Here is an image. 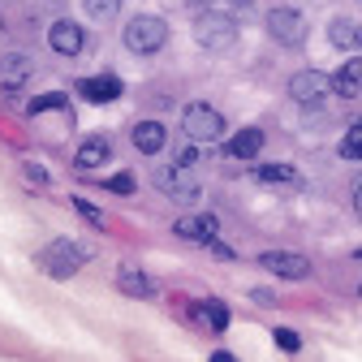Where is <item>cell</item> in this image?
Listing matches in <instances>:
<instances>
[{
    "label": "cell",
    "mask_w": 362,
    "mask_h": 362,
    "mask_svg": "<svg viewBox=\"0 0 362 362\" xmlns=\"http://www.w3.org/2000/svg\"><path fill=\"white\" fill-rule=\"evenodd\" d=\"M90 255H95L90 246H78V242L61 238V242H52L48 250L39 255V267L48 272V276H57V281H69V276H74V272H78V267H82Z\"/></svg>",
    "instance_id": "cell-1"
},
{
    "label": "cell",
    "mask_w": 362,
    "mask_h": 362,
    "mask_svg": "<svg viewBox=\"0 0 362 362\" xmlns=\"http://www.w3.org/2000/svg\"><path fill=\"white\" fill-rule=\"evenodd\" d=\"M164 43H168V22L156 18V13H139V18L125 26V48H129V52H139V57L160 52Z\"/></svg>",
    "instance_id": "cell-2"
},
{
    "label": "cell",
    "mask_w": 362,
    "mask_h": 362,
    "mask_svg": "<svg viewBox=\"0 0 362 362\" xmlns=\"http://www.w3.org/2000/svg\"><path fill=\"white\" fill-rule=\"evenodd\" d=\"M156 190H164L177 207H194L199 203V181H194V173L190 168H181V164H160L156 168Z\"/></svg>",
    "instance_id": "cell-3"
},
{
    "label": "cell",
    "mask_w": 362,
    "mask_h": 362,
    "mask_svg": "<svg viewBox=\"0 0 362 362\" xmlns=\"http://www.w3.org/2000/svg\"><path fill=\"white\" fill-rule=\"evenodd\" d=\"M181 134H186L190 143H211L224 134V117L211 108V104H190L181 112Z\"/></svg>",
    "instance_id": "cell-4"
},
{
    "label": "cell",
    "mask_w": 362,
    "mask_h": 362,
    "mask_svg": "<svg viewBox=\"0 0 362 362\" xmlns=\"http://www.w3.org/2000/svg\"><path fill=\"white\" fill-rule=\"evenodd\" d=\"M194 39H199V48L220 52V48H229V43L238 39V26H233L229 18H220V13H199V22H194Z\"/></svg>",
    "instance_id": "cell-5"
},
{
    "label": "cell",
    "mask_w": 362,
    "mask_h": 362,
    "mask_svg": "<svg viewBox=\"0 0 362 362\" xmlns=\"http://www.w3.org/2000/svg\"><path fill=\"white\" fill-rule=\"evenodd\" d=\"M289 95L298 104H324L332 95V74H320V69H302L289 78Z\"/></svg>",
    "instance_id": "cell-6"
},
{
    "label": "cell",
    "mask_w": 362,
    "mask_h": 362,
    "mask_svg": "<svg viewBox=\"0 0 362 362\" xmlns=\"http://www.w3.org/2000/svg\"><path fill=\"white\" fill-rule=\"evenodd\" d=\"M267 35L276 39V43H289V48H293V43H302V39H306V18H302L298 9L276 5V9L267 13Z\"/></svg>",
    "instance_id": "cell-7"
},
{
    "label": "cell",
    "mask_w": 362,
    "mask_h": 362,
    "mask_svg": "<svg viewBox=\"0 0 362 362\" xmlns=\"http://www.w3.org/2000/svg\"><path fill=\"white\" fill-rule=\"evenodd\" d=\"M173 233L186 238V242H199V246H211L216 242V216L211 211H186V216H177Z\"/></svg>",
    "instance_id": "cell-8"
},
{
    "label": "cell",
    "mask_w": 362,
    "mask_h": 362,
    "mask_svg": "<svg viewBox=\"0 0 362 362\" xmlns=\"http://www.w3.org/2000/svg\"><path fill=\"white\" fill-rule=\"evenodd\" d=\"M259 263L272 272V276H281V281H306L310 276V259L289 255V250H267V255H259Z\"/></svg>",
    "instance_id": "cell-9"
},
{
    "label": "cell",
    "mask_w": 362,
    "mask_h": 362,
    "mask_svg": "<svg viewBox=\"0 0 362 362\" xmlns=\"http://www.w3.org/2000/svg\"><path fill=\"white\" fill-rule=\"evenodd\" d=\"M48 48L61 52V57H78V52L86 48V30H82L78 22H69V18H57V22L48 26Z\"/></svg>",
    "instance_id": "cell-10"
},
{
    "label": "cell",
    "mask_w": 362,
    "mask_h": 362,
    "mask_svg": "<svg viewBox=\"0 0 362 362\" xmlns=\"http://www.w3.org/2000/svg\"><path fill=\"white\" fill-rule=\"evenodd\" d=\"M117 289L129 293V298H156V293H160L156 281L147 276L143 267H134V263H121V267H117Z\"/></svg>",
    "instance_id": "cell-11"
},
{
    "label": "cell",
    "mask_w": 362,
    "mask_h": 362,
    "mask_svg": "<svg viewBox=\"0 0 362 362\" xmlns=\"http://www.w3.org/2000/svg\"><path fill=\"white\" fill-rule=\"evenodd\" d=\"M129 143L139 147L143 156H160L168 147V129L160 121H139V125H134V134H129Z\"/></svg>",
    "instance_id": "cell-12"
},
{
    "label": "cell",
    "mask_w": 362,
    "mask_h": 362,
    "mask_svg": "<svg viewBox=\"0 0 362 362\" xmlns=\"http://www.w3.org/2000/svg\"><path fill=\"white\" fill-rule=\"evenodd\" d=\"M78 95L90 100V104H108L121 95V78L117 74H100V78H82L78 82Z\"/></svg>",
    "instance_id": "cell-13"
},
{
    "label": "cell",
    "mask_w": 362,
    "mask_h": 362,
    "mask_svg": "<svg viewBox=\"0 0 362 362\" xmlns=\"http://www.w3.org/2000/svg\"><path fill=\"white\" fill-rule=\"evenodd\" d=\"M30 78H35V61H30L26 52H9V57H0V82H5V90L22 86V82H30Z\"/></svg>",
    "instance_id": "cell-14"
},
{
    "label": "cell",
    "mask_w": 362,
    "mask_h": 362,
    "mask_svg": "<svg viewBox=\"0 0 362 362\" xmlns=\"http://www.w3.org/2000/svg\"><path fill=\"white\" fill-rule=\"evenodd\" d=\"M263 129H255V125H246V129H238L229 143H224V156H233V160H255L259 151H263Z\"/></svg>",
    "instance_id": "cell-15"
},
{
    "label": "cell",
    "mask_w": 362,
    "mask_h": 362,
    "mask_svg": "<svg viewBox=\"0 0 362 362\" xmlns=\"http://www.w3.org/2000/svg\"><path fill=\"white\" fill-rule=\"evenodd\" d=\"M332 90L341 100H358L362 95V61L354 57V61H345L337 74H332Z\"/></svg>",
    "instance_id": "cell-16"
},
{
    "label": "cell",
    "mask_w": 362,
    "mask_h": 362,
    "mask_svg": "<svg viewBox=\"0 0 362 362\" xmlns=\"http://www.w3.org/2000/svg\"><path fill=\"white\" fill-rule=\"evenodd\" d=\"M328 39L337 43V48H362V22H354V18H332V22H328Z\"/></svg>",
    "instance_id": "cell-17"
},
{
    "label": "cell",
    "mask_w": 362,
    "mask_h": 362,
    "mask_svg": "<svg viewBox=\"0 0 362 362\" xmlns=\"http://www.w3.org/2000/svg\"><path fill=\"white\" fill-rule=\"evenodd\" d=\"M108 160V139H82V147H78V156H74V164L82 168V173H90V168H100Z\"/></svg>",
    "instance_id": "cell-18"
},
{
    "label": "cell",
    "mask_w": 362,
    "mask_h": 362,
    "mask_svg": "<svg viewBox=\"0 0 362 362\" xmlns=\"http://www.w3.org/2000/svg\"><path fill=\"white\" fill-rule=\"evenodd\" d=\"M194 320L207 332H224V328H229V306H224V302H199L194 306Z\"/></svg>",
    "instance_id": "cell-19"
},
{
    "label": "cell",
    "mask_w": 362,
    "mask_h": 362,
    "mask_svg": "<svg viewBox=\"0 0 362 362\" xmlns=\"http://www.w3.org/2000/svg\"><path fill=\"white\" fill-rule=\"evenodd\" d=\"M263 186H302V177H298V168H289V164H263L259 173H255Z\"/></svg>",
    "instance_id": "cell-20"
},
{
    "label": "cell",
    "mask_w": 362,
    "mask_h": 362,
    "mask_svg": "<svg viewBox=\"0 0 362 362\" xmlns=\"http://www.w3.org/2000/svg\"><path fill=\"white\" fill-rule=\"evenodd\" d=\"M61 108H69V100L61 95V90H48V95H35V100L26 104V112H30V117H43V112H61Z\"/></svg>",
    "instance_id": "cell-21"
},
{
    "label": "cell",
    "mask_w": 362,
    "mask_h": 362,
    "mask_svg": "<svg viewBox=\"0 0 362 362\" xmlns=\"http://www.w3.org/2000/svg\"><path fill=\"white\" fill-rule=\"evenodd\" d=\"M341 160H362V125H354L341 139Z\"/></svg>",
    "instance_id": "cell-22"
},
{
    "label": "cell",
    "mask_w": 362,
    "mask_h": 362,
    "mask_svg": "<svg viewBox=\"0 0 362 362\" xmlns=\"http://www.w3.org/2000/svg\"><path fill=\"white\" fill-rule=\"evenodd\" d=\"M117 5H121V0H82V9H86L90 18H100V22H108V18L117 13Z\"/></svg>",
    "instance_id": "cell-23"
},
{
    "label": "cell",
    "mask_w": 362,
    "mask_h": 362,
    "mask_svg": "<svg viewBox=\"0 0 362 362\" xmlns=\"http://www.w3.org/2000/svg\"><path fill=\"white\" fill-rule=\"evenodd\" d=\"M104 186H108L112 194H134V190H139V181H134V173L125 168V173H117V177H108V181H104Z\"/></svg>",
    "instance_id": "cell-24"
},
{
    "label": "cell",
    "mask_w": 362,
    "mask_h": 362,
    "mask_svg": "<svg viewBox=\"0 0 362 362\" xmlns=\"http://www.w3.org/2000/svg\"><path fill=\"white\" fill-rule=\"evenodd\" d=\"M272 341H276L285 354H298V349H302V337H298L293 328H276V332H272Z\"/></svg>",
    "instance_id": "cell-25"
},
{
    "label": "cell",
    "mask_w": 362,
    "mask_h": 362,
    "mask_svg": "<svg viewBox=\"0 0 362 362\" xmlns=\"http://www.w3.org/2000/svg\"><path fill=\"white\" fill-rule=\"evenodd\" d=\"M74 207H78V211H82V216H86L90 224H100V229H104V224H108V220H104V211H100L95 203H86V199H74Z\"/></svg>",
    "instance_id": "cell-26"
},
{
    "label": "cell",
    "mask_w": 362,
    "mask_h": 362,
    "mask_svg": "<svg viewBox=\"0 0 362 362\" xmlns=\"http://www.w3.org/2000/svg\"><path fill=\"white\" fill-rule=\"evenodd\" d=\"M199 160H203V156H199V143H190V147H181V156H177V164H181V168H194Z\"/></svg>",
    "instance_id": "cell-27"
},
{
    "label": "cell",
    "mask_w": 362,
    "mask_h": 362,
    "mask_svg": "<svg viewBox=\"0 0 362 362\" xmlns=\"http://www.w3.org/2000/svg\"><path fill=\"white\" fill-rule=\"evenodd\" d=\"M26 177L35 181V186H48V173H43L39 164H26Z\"/></svg>",
    "instance_id": "cell-28"
},
{
    "label": "cell",
    "mask_w": 362,
    "mask_h": 362,
    "mask_svg": "<svg viewBox=\"0 0 362 362\" xmlns=\"http://www.w3.org/2000/svg\"><path fill=\"white\" fill-rule=\"evenodd\" d=\"M211 255H216V259H233V246H224V242L216 238V242H211Z\"/></svg>",
    "instance_id": "cell-29"
},
{
    "label": "cell",
    "mask_w": 362,
    "mask_h": 362,
    "mask_svg": "<svg viewBox=\"0 0 362 362\" xmlns=\"http://www.w3.org/2000/svg\"><path fill=\"white\" fill-rule=\"evenodd\" d=\"M207 362H238V358H233V354H224V349H216V354H211Z\"/></svg>",
    "instance_id": "cell-30"
},
{
    "label": "cell",
    "mask_w": 362,
    "mask_h": 362,
    "mask_svg": "<svg viewBox=\"0 0 362 362\" xmlns=\"http://www.w3.org/2000/svg\"><path fill=\"white\" fill-rule=\"evenodd\" d=\"M354 211H358V220H362V181H358V190H354Z\"/></svg>",
    "instance_id": "cell-31"
},
{
    "label": "cell",
    "mask_w": 362,
    "mask_h": 362,
    "mask_svg": "<svg viewBox=\"0 0 362 362\" xmlns=\"http://www.w3.org/2000/svg\"><path fill=\"white\" fill-rule=\"evenodd\" d=\"M207 9V0H190V13H203Z\"/></svg>",
    "instance_id": "cell-32"
},
{
    "label": "cell",
    "mask_w": 362,
    "mask_h": 362,
    "mask_svg": "<svg viewBox=\"0 0 362 362\" xmlns=\"http://www.w3.org/2000/svg\"><path fill=\"white\" fill-rule=\"evenodd\" d=\"M229 5H242V0H229Z\"/></svg>",
    "instance_id": "cell-33"
}]
</instances>
